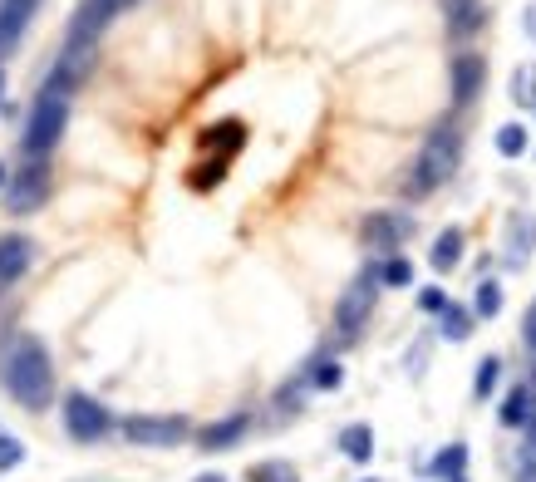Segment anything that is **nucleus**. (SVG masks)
Masks as SVG:
<instances>
[{
    "mask_svg": "<svg viewBox=\"0 0 536 482\" xmlns=\"http://www.w3.org/2000/svg\"><path fill=\"white\" fill-rule=\"evenodd\" d=\"M0 384H5V394H10L20 409L40 414V409L50 404V394H55L50 350H45L35 335H15L10 350H5V364H0Z\"/></svg>",
    "mask_w": 536,
    "mask_h": 482,
    "instance_id": "f257e3e1",
    "label": "nucleus"
},
{
    "mask_svg": "<svg viewBox=\"0 0 536 482\" xmlns=\"http://www.w3.org/2000/svg\"><path fill=\"white\" fill-rule=\"evenodd\" d=\"M458 158H463V133L453 128V123H438L428 138H423V148H418V158L409 163V173H404V197H428V192H438L443 182L458 173Z\"/></svg>",
    "mask_w": 536,
    "mask_h": 482,
    "instance_id": "f03ea898",
    "label": "nucleus"
},
{
    "mask_svg": "<svg viewBox=\"0 0 536 482\" xmlns=\"http://www.w3.org/2000/svg\"><path fill=\"white\" fill-rule=\"evenodd\" d=\"M64 128H69V89L64 84H45L40 89V99L30 104V119H25V158H45L55 143L64 138Z\"/></svg>",
    "mask_w": 536,
    "mask_h": 482,
    "instance_id": "7ed1b4c3",
    "label": "nucleus"
},
{
    "mask_svg": "<svg viewBox=\"0 0 536 482\" xmlns=\"http://www.w3.org/2000/svg\"><path fill=\"white\" fill-rule=\"evenodd\" d=\"M45 197H50V163H45V158L20 163V168L10 173V182H5V207H10L15 217L40 212V207H45Z\"/></svg>",
    "mask_w": 536,
    "mask_h": 482,
    "instance_id": "20e7f679",
    "label": "nucleus"
},
{
    "mask_svg": "<svg viewBox=\"0 0 536 482\" xmlns=\"http://www.w3.org/2000/svg\"><path fill=\"white\" fill-rule=\"evenodd\" d=\"M374 301H379V271H364L355 286L340 296V305H335V330H340V340H355L359 330H364V320L374 315Z\"/></svg>",
    "mask_w": 536,
    "mask_h": 482,
    "instance_id": "39448f33",
    "label": "nucleus"
},
{
    "mask_svg": "<svg viewBox=\"0 0 536 482\" xmlns=\"http://www.w3.org/2000/svg\"><path fill=\"white\" fill-rule=\"evenodd\" d=\"M109 428H114V419H109V409L99 399H89V394H69L64 399V433L74 443H99Z\"/></svg>",
    "mask_w": 536,
    "mask_h": 482,
    "instance_id": "423d86ee",
    "label": "nucleus"
},
{
    "mask_svg": "<svg viewBox=\"0 0 536 482\" xmlns=\"http://www.w3.org/2000/svg\"><path fill=\"white\" fill-rule=\"evenodd\" d=\"M414 232V217L409 212H369L364 222H359V241L369 246V251H399L404 241Z\"/></svg>",
    "mask_w": 536,
    "mask_h": 482,
    "instance_id": "0eeeda50",
    "label": "nucleus"
},
{
    "mask_svg": "<svg viewBox=\"0 0 536 482\" xmlns=\"http://www.w3.org/2000/svg\"><path fill=\"white\" fill-rule=\"evenodd\" d=\"M123 438L128 443H138V448H178L182 438H187V419H148V414H138V419H123Z\"/></svg>",
    "mask_w": 536,
    "mask_h": 482,
    "instance_id": "6e6552de",
    "label": "nucleus"
},
{
    "mask_svg": "<svg viewBox=\"0 0 536 482\" xmlns=\"http://www.w3.org/2000/svg\"><path fill=\"white\" fill-rule=\"evenodd\" d=\"M448 79H453V104H473L482 94V79H487V60L473 55V50H463L448 64Z\"/></svg>",
    "mask_w": 536,
    "mask_h": 482,
    "instance_id": "1a4fd4ad",
    "label": "nucleus"
},
{
    "mask_svg": "<svg viewBox=\"0 0 536 482\" xmlns=\"http://www.w3.org/2000/svg\"><path fill=\"white\" fill-rule=\"evenodd\" d=\"M35 261V241L30 237H0V291H10Z\"/></svg>",
    "mask_w": 536,
    "mask_h": 482,
    "instance_id": "9d476101",
    "label": "nucleus"
},
{
    "mask_svg": "<svg viewBox=\"0 0 536 482\" xmlns=\"http://www.w3.org/2000/svg\"><path fill=\"white\" fill-rule=\"evenodd\" d=\"M246 428H251L246 414H227V419L207 423V428L197 433V443H202V453H227V448H237L241 438H246Z\"/></svg>",
    "mask_w": 536,
    "mask_h": 482,
    "instance_id": "9b49d317",
    "label": "nucleus"
},
{
    "mask_svg": "<svg viewBox=\"0 0 536 482\" xmlns=\"http://www.w3.org/2000/svg\"><path fill=\"white\" fill-rule=\"evenodd\" d=\"M35 5H40V0H0V55L25 35V25H30Z\"/></svg>",
    "mask_w": 536,
    "mask_h": 482,
    "instance_id": "f8f14e48",
    "label": "nucleus"
},
{
    "mask_svg": "<svg viewBox=\"0 0 536 482\" xmlns=\"http://www.w3.org/2000/svg\"><path fill=\"white\" fill-rule=\"evenodd\" d=\"M443 25L453 40H468L482 30V5L477 0H443Z\"/></svg>",
    "mask_w": 536,
    "mask_h": 482,
    "instance_id": "ddd939ff",
    "label": "nucleus"
},
{
    "mask_svg": "<svg viewBox=\"0 0 536 482\" xmlns=\"http://www.w3.org/2000/svg\"><path fill=\"white\" fill-rule=\"evenodd\" d=\"M536 246V217H512L507 222V266H522Z\"/></svg>",
    "mask_w": 536,
    "mask_h": 482,
    "instance_id": "4468645a",
    "label": "nucleus"
},
{
    "mask_svg": "<svg viewBox=\"0 0 536 482\" xmlns=\"http://www.w3.org/2000/svg\"><path fill=\"white\" fill-rule=\"evenodd\" d=\"M532 419H536V389L517 384V389L502 399V423H507V428H527Z\"/></svg>",
    "mask_w": 536,
    "mask_h": 482,
    "instance_id": "2eb2a0df",
    "label": "nucleus"
},
{
    "mask_svg": "<svg viewBox=\"0 0 536 482\" xmlns=\"http://www.w3.org/2000/svg\"><path fill=\"white\" fill-rule=\"evenodd\" d=\"M428 261H433V271H453V266L463 261V232H458V227L438 232L433 251H428Z\"/></svg>",
    "mask_w": 536,
    "mask_h": 482,
    "instance_id": "dca6fc26",
    "label": "nucleus"
},
{
    "mask_svg": "<svg viewBox=\"0 0 536 482\" xmlns=\"http://www.w3.org/2000/svg\"><path fill=\"white\" fill-rule=\"evenodd\" d=\"M340 448H345V458L369 463V453H374V428H369V423H350V428L340 433Z\"/></svg>",
    "mask_w": 536,
    "mask_h": 482,
    "instance_id": "f3484780",
    "label": "nucleus"
},
{
    "mask_svg": "<svg viewBox=\"0 0 536 482\" xmlns=\"http://www.w3.org/2000/svg\"><path fill=\"white\" fill-rule=\"evenodd\" d=\"M246 482H300V473L291 463H281V458H266V463L246 468Z\"/></svg>",
    "mask_w": 536,
    "mask_h": 482,
    "instance_id": "a211bd4d",
    "label": "nucleus"
},
{
    "mask_svg": "<svg viewBox=\"0 0 536 482\" xmlns=\"http://www.w3.org/2000/svg\"><path fill=\"white\" fill-rule=\"evenodd\" d=\"M497 153L502 158H522L527 153V128L522 123H502L497 128Z\"/></svg>",
    "mask_w": 536,
    "mask_h": 482,
    "instance_id": "6ab92c4d",
    "label": "nucleus"
},
{
    "mask_svg": "<svg viewBox=\"0 0 536 482\" xmlns=\"http://www.w3.org/2000/svg\"><path fill=\"white\" fill-rule=\"evenodd\" d=\"M463 463H468V448H463V443H448V448H443V453H438V463H433V473H438V478H463Z\"/></svg>",
    "mask_w": 536,
    "mask_h": 482,
    "instance_id": "aec40b11",
    "label": "nucleus"
},
{
    "mask_svg": "<svg viewBox=\"0 0 536 482\" xmlns=\"http://www.w3.org/2000/svg\"><path fill=\"white\" fill-rule=\"evenodd\" d=\"M443 335H448V340H468V335H473V310L448 305V310H443Z\"/></svg>",
    "mask_w": 536,
    "mask_h": 482,
    "instance_id": "412c9836",
    "label": "nucleus"
},
{
    "mask_svg": "<svg viewBox=\"0 0 536 482\" xmlns=\"http://www.w3.org/2000/svg\"><path fill=\"white\" fill-rule=\"evenodd\" d=\"M497 310H502V286H497V281H482V286H477V301H473V315L477 320H492Z\"/></svg>",
    "mask_w": 536,
    "mask_h": 482,
    "instance_id": "4be33fe9",
    "label": "nucleus"
},
{
    "mask_svg": "<svg viewBox=\"0 0 536 482\" xmlns=\"http://www.w3.org/2000/svg\"><path fill=\"white\" fill-rule=\"evenodd\" d=\"M305 379H310V389H340L345 369H340L335 360H315V364H310V374H305Z\"/></svg>",
    "mask_w": 536,
    "mask_h": 482,
    "instance_id": "5701e85b",
    "label": "nucleus"
},
{
    "mask_svg": "<svg viewBox=\"0 0 536 482\" xmlns=\"http://www.w3.org/2000/svg\"><path fill=\"white\" fill-rule=\"evenodd\" d=\"M379 281H384V286H409V281H414V266H409L404 256H389V261L379 266Z\"/></svg>",
    "mask_w": 536,
    "mask_h": 482,
    "instance_id": "b1692460",
    "label": "nucleus"
},
{
    "mask_svg": "<svg viewBox=\"0 0 536 482\" xmlns=\"http://www.w3.org/2000/svg\"><path fill=\"white\" fill-rule=\"evenodd\" d=\"M497 374H502V360H492V355H487V360L477 364V379H473V394H477V399H487V394L497 389Z\"/></svg>",
    "mask_w": 536,
    "mask_h": 482,
    "instance_id": "393cba45",
    "label": "nucleus"
},
{
    "mask_svg": "<svg viewBox=\"0 0 536 482\" xmlns=\"http://www.w3.org/2000/svg\"><path fill=\"white\" fill-rule=\"evenodd\" d=\"M512 99H517V104H536V69L532 64H522V69L512 74Z\"/></svg>",
    "mask_w": 536,
    "mask_h": 482,
    "instance_id": "a878e982",
    "label": "nucleus"
},
{
    "mask_svg": "<svg viewBox=\"0 0 536 482\" xmlns=\"http://www.w3.org/2000/svg\"><path fill=\"white\" fill-rule=\"evenodd\" d=\"M20 458H25V443H20V438H10V433H0V473L20 468Z\"/></svg>",
    "mask_w": 536,
    "mask_h": 482,
    "instance_id": "bb28decb",
    "label": "nucleus"
},
{
    "mask_svg": "<svg viewBox=\"0 0 536 482\" xmlns=\"http://www.w3.org/2000/svg\"><path fill=\"white\" fill-rule=\"evenodd\" d=\"M517 468H522V473H536V419L527 423V433H522V453H517Z\"/></svg>",
    "mask_w": 536,
    "mask_h": 482,
    "instance_id": "cd10ccee",
    "label": "nucleus"
},
{
    "mask_svg": "<svg viewBox=\"0 0 536 482\" xmlns=\"http://www.w3.org/2000/svg\"><path fill=\"white\" fill-rule=\"evenodd\" d=\"M522 345H527V355L536 360V301L527 305V320H522Z\"/></svg>",
    "mask_w": 536,
    "mask_h": 482,
    "instance_id": "c85d7f7f",
    "label": "nucleus"
},
{
    "mask_svg": "<svg viewBox=\"0 0 536 482\" xmlns=\"http://www.w3.org/2000/svg\"><path fill=\"white\" fill-rule=\"evenodd\" d=\"M418 305H423V310H438V315H443V310H448V296H443V291H438V286H433V291H423V296H418Z\"/></svg>",
    "mask_w": 536,
    "mask_h": 482,
    "instance_id": "c756f323",
    "label": "nucleus"
},
{
    "mask_svg": "<svg viewBox=\"0 0 536 482\" xmlns=\"http://www.w3.org/2000/svg\"><path fill=\"white\" fill-rule=\"evenodd\" d=\"M197 482H227V478H222V473H202Z\"/></svg>",
    "mask_w": 536,
    "mask_h": 482,
    "instance_id": "7c9ffc66",
    "label": "nucleus"
},
{
    "mask_svg": "<svg viewBox=\"0 0 536 482\" xmlns=\"http://www.w3.org/2000/svg\"><path fill=\"white\" fill-rule=\"evenodd\" d=\"M517 482H536V473H522V478H517Z\"/></svg>",
    "mask_w": 536,
    "mask_h": 482,
    "instance_id": "2f4dec72",
    "label": "nucleus"
},
{
    "mask_svg": "<svg viewBox=\"0 0 536 482\" xmlns=\"http://www.w3.org/2000/svg\"><path fill=\"white\" fill-rule=\"evenodd\" d=\"M0 94H5V69H0Z\"/></svg>",
    "mask_w": 536,
    "mask_h": 482,
    "instance_id": "473e14b6",
    "label": "nucleus"
},
{
    "mask_svg": "<svg viewBox=\"0 0 536 482\" xmlns=\"http://www.w3.org/2000/svg\"><path fill=\"white\" fill-rule=\"evenodd\" d=\"M532 30H536V5H532Z\"/></svg>",
    "mask_w": 536,
    "mask_h": 482,
    "instance_id": "72a5a7b5",
    "label": "nucleus"
},
{
    "mask_svg": "<svg viewBox=\"0 0 536 482\" xmlns=\"http://www.w3.org/2000/svg\"><path fill=\"white\" fill-rule=\"evenodd\" d=\"M0 182H5V163H0Z\"/></svg>",
    "mask_w": 536,
    "mask_h": 482,
    "instance_id": "f704fd0d",
    "label": "nucleus"
},
{
    "mask_svg": "<svg viewBox=\"0 0 536 482\" xmlns=\"http://www.w3.org/2000/svg\"><path fill=\"white\" fill-rule=\"evenodd\" d=\"M453 482H468V478H453Z\"/></svg>",
    "mask_w": 536,
    "mask_h": 482,
    "instance_id": "c9c22d12",
    "label": "nucleus"
},
{
    "mask_svg": "<svg viewBox=\"0 0 536 482\" xmlns=\"http://www.w3.org/2000/svg\"><path fill=\"white\" fill-rule=\"evenodd\" d=\"M369 482H374V478H369Z\"/></svg>",
    "mask_w": 536,
    "mask_h": 482,
    "instance_id": "e433bc0d",
    "label": "nucleus"
}]
</instances>
